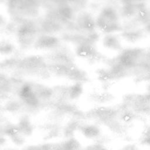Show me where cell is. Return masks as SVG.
Listing matches in <instances>:
<instances>
[{
    "mask_svg": "<svg viewBox=\"0 0 150 150\" xmlns=\"http://www.w3.org/2000/svg\"><path fill=\"white\" fill-rule=\"evenodd\" d=\"M15 50V45L12 42L8 39L0 40V53L3 54H11Z\"/></svg>",
    "mask_w": 150,
    "mask_h": 150,
    "instance_id": "6da1fadb",
    "label": "cell"
},
{
    "mask_svg": "<svg viewBox=\"0 0 150 150\" xmlns=\"http://www.w3.org/2000/svg\"><path fill=\"white\" fill-rule=\"evenodd\" d=\"M4 23H5L4 18L3 16L0 13V28L4 25Z\"/></svg>",
    "mask_w": 150,
    "mask_h": 150,
    "instance_id": "7a4b0ae2",
    "label": "cell"
}]
</instances>
